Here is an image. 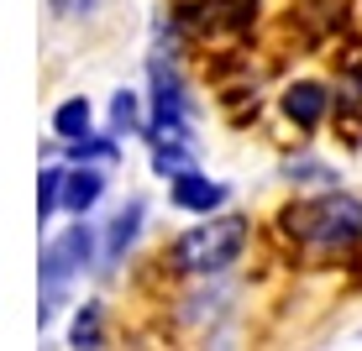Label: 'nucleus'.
<instances>
[{"mask_svg": "<svg viewBox=\"0 0 362 351\" xmlns=\"http://www.w3.org/2000/svg\"><path fill=\"white\" fill-rule=\"evenodd\" d=\"M279 231L305 252H352L362 242V199L357 194H315L279 215Z\"/></svg>", "mask_w": 362, "mask_h": 351, "instance_id": "obj_1", "label": "nucleus"}, {"mask_svg": "<svg viewBox=\"0 0 362 351\" xmlns=\"http://www.w3.org/2000/svg\"><path fill=\"white\" fill-rule=\"evenodd\" d=\"M90 268H100V236H95L90 215H74L64 231L42 246V262H37V278H42L37 331H53L58 309H64V299H69V283L79 278V273H90Z\"/></svg>", "mask_w": 362, "mask_h": 351, "instance_id": "obj_2", "label": "nucleus"}, {"mask_svg": "<svg viewBox=\"0 0 362 351\" xmlns=\"http://www.w3.org/2000/svg\"><path fill=\"white\" fill-rule=\"evenodd\" d=\"M247 220L242 215H216L205 225H194V231H184L179 242L168 246V268L173 273H189V278H221V273H231L236 262L247 252Z\"/></svg>", "mask_w": 362, "mask_h": 351, "instance_id": "obj_3", "label": "nucleus"}, {"mask_svg": "<svg viewBox=\"0 0 362 351\" xmlns=\"http://www.w3.org/2000/svg\"><path fill=\"white\" fill-rule=\"evenodd\" d=\"M226 199H231V189H226V184H216V179H205L194 162L168 179V205L184 210V215H210V210H221Z\"/></svg>", "mask_w": 362, "mask_h": 351, "instance_id": "obj_4", "label": "nucleus"}, {"mask_svg": "<svg viewBox=\"0 0 362 351\" xmlns=\"http://www.w3.org/2000/svg\"><path fill=\"white\" fill-rule=\"evenodd\" d=\"M279 105H284V116H289L299 131H315L320 121H326V110H331V90L315 84V79H294L289 90L279 95Z\"/></svg>", "mask_w": 362, "mask_h": 351, "instance_id": "obj_5", "label": "nucleus"}, {"mask_svg": "<svg viewBox=\"0 0 362 351\" xmlns=\"http://www.w3.org/2000/svg\"><path fill=\"white\" fill-rule=\"evenodd\" d=\"M142 215H147V205L142 199H127V205L110 215L105 225V242H100V268H116L121 257L136 246V236H142Z\"/></svg>", "mask_w": 362, "mask_h": 351, "instance_id": "obj_6", "label": "nucleus"}, {"mask_svg": "<svg viewBox=\"0 0 362 351\" xmlns=\"http://www.w3.org/2000/svg\"><path fill=\"white\" fill-rule=\"evenodd\" d=\"M105 162H69V179H64V210L69 215H90V210L105 199Z\"/></svg>", "mask_w": 362, "mask_h": 351, "instance_id": "obj_7", "label": "nucleus"}, {"mask_svg": "<svg viewBox=\"0 0 362 351\" xmlns=\"http://www.w3.org/2000/svg\"><path fill=\"white\" fill-rule=\"evenodd\" d=\"M64 179H69V162L47 157V168L37 173V225H47L64 210Z\"/></svg>", "mask_w": 362, "mask_h": 351, "instance_id": "obj_8", "label": "nucleus"}, {"mask_svg": "<svg viewBox=\"0 0 362 351\" xmlns=\"http://www.w3.org/2000/svg\"><path fill=\"white\" fill-rule=\"evenodd\" d=\"M90 126H95V105L84 95H69L64 105L53 110V136L58 142H74V136H84Z\"/></svg>", "mask_w": 362, "mask_h": 351, "instance_id": "obj_9", "label": "nucleus"}, {"mask_svg": "<svg viewBox=\"0 0 362 351\" xmlns=\"http://www.w3.org/2000/svg\"><path fill=\"white\" fill-rule=\"evenodd\" d=\"M69 346H105V309L100 299H84L69 320Z\"/></svg>", "mask_w": 362, "mask_h": 351, "instance_id": "obj_10", "label": "nucleus"}, {"mask_svg": "<svg viewBox=\"0 0 362 351\" xmlns=\"http://www.w3.org/2000/svg\"><path fill=\"white\" fill-rule=\"evenodd\" d=\"M110 131H116V136H142L147 131L142 95H136V90H116V95H110Z\"/></svg>", "mask_w": 362, "mask_h": 351, "instance_id": "obj_11", "label": "nucleus"}, {"mask_svg": "<svg viewBox=\"0 0 362 351\" xmlns=\"http://www.w3.org/2000/svg\"><path fill=\"white\" fill-rule=\"evenodd\" d=\"M189 142H173V136H158V142H153V173H158V179H173V173H179V168H189Z\"/></svg>", "mask_w": 362, "mask_h": 351, "instance_id": "obj_12", "label": "nucleus"}, {"mask_svg": "<svg viewBox=\"0 0 362 351\" xmlns=\"http://www.w3.org/2000/svg\"><path fill=\"white\" fill-rule=\"evenodd\" d=\"M279 173H284L289 184H336V173L326 168V162H315V157H289Z\"/></svg>", "mask_w": 362, "mask_h": 351, "instance_id": "obj_13", "label": "nucleus"}, {"mask_svg": "<svg viewBox=\"0 0 362 351\" xmlns=\"http://www.w3.org/2000/svg\"><path fill=\"white\" fill-rule=\"evenodd\" d=\"M331 100H336L341 110H352V116H362V64L341 73V84H336V95H331Z\"/></svg>", "mask_w": 362, "mask_h": 351, "instance_id": "obj_14", "label": "nucleus"}, {"mask_svg": "<svg viewBox=\"0 0 362 351\" xmlns=\"http://www.w3.org/2000/svg\"><path fill=\"white\" fill-rule=\"evenodd\" d=\"M47 11H53L58 21H84L100 11V0H47Z\"/></svg>", "mask_w": 362, "mask_h": 351, "instance_id": "obj_15", "label": "nucleus"}]
</instances>
